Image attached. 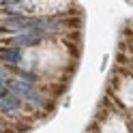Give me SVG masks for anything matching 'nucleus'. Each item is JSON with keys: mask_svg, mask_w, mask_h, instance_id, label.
<instances>
[{"mask_svg": "<svg viewBox=\"0 0 133 133\" xmlns=\"http://www.w3.org/2000/svg\"><path fill=\"white\" fill-rule=\"evenodd\" d=\"M0 95H2V88H0Z\"/></svg>", "mask_w": 133, "mask_h": 133, "instance_id": "nucleus-1", "label": "nucleus"}]
</instances>
